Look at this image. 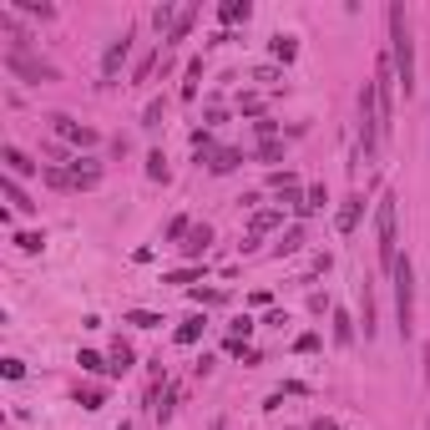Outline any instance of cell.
<instances>
[{
  "mask_svg": "<svg viewBox=\"0 0 430 430\" xmlns=\"http://www.w3.org/2000/svg\"><path fill=\"white\" fill-rule=\"evenodd\" d=\"M268 51H274V61L289 66V61L299 56V41H294V36H274V41H268Z\"/></svg>",
  "mask_w": 430,
  "mask_h": 430,
  "instance_id": "14",
  "label": "cell"
},
{
  "mask_svg": "<svg viewBox=\"0 0 430 430\" xmlns=\"http://www.w3.org/2000/svg\"><path fill=\"white\" fill-rule=\"evenodd\" d=\"M193 299H198V304H223L228 294H218V289H193Z\"/></svg>",
  "mask_w": 430,
  "mask_h": 430,
  "instance_id": "34",
  "label": "cell"
},
{
  "mask_svg": "<svg viewBox=\"0 0 430 430\" xmlns=\"http://www.w3.org/2000/svg\"><path fill=\"white\" fill-rule=\"evenodd\" d=\"M163 122V101H147V112H142V127H157Z\"/></svg>",
  "mask_w": 430,
  "mask_h": 430,
  "instance_id": "33",
  "label": "cell"
},
{
  "mask_svg": "<svg viewBox=\"0 0 430 430\" xmlns=\"http://www.w3.org/2000/svg\"><path fill=\"white\" fill-rule=\"evenodd\" d=\"M203 329H208V319H203V314H188L183 324H178V344H198Z\"/></svg>",
  "mask_w": 430,
  "mask_h": 430,
  "instance_id": "13",
  "label": "cell"
},
{
  "mask_svg": "<svg viewBox=\"0 0 430 430\" xmlns=\"http://www.w3.org/2000/svg\"><path fill=\"white\" fill-rule=\"evenodd\" d=\"M132 41H137V36H132V31H122V36H117L112 46H106V56H101V76H106V81H117L122 61L132 56Z\"/></svg>",
  "mask_w": 430,
  "mask_h": 430,
  "instance_id": "5",
  "label": "cell"
},
{
  "mask_svg": "<svg viewBox=\"0 0 430 430\" xmlns=\"http://www.w3.org/2000/svg\"><path fill=\"white\" fill-rule=\"evenodd\" d=\"M66 173H71V188H96L101 183V163H91V157L86 163H71Z\"/></svg>",
  "mask_w": 430,
  "mask_h": 430,
  "instance_id": "11",
  "label": "cell"
},
{
  "mask_svg": "<svg viewBox=\"0 0 430 430\" xmlns=\"http://www.w3.org/2000/svg\"><path fill=\"white\" fill-rule=\"evenodd\" d=\"M359 218H364V198L354 193V198H344V208H339L334 228H339V233H354V228H359Z\"/></svg>",
  "mask_w": 430,
  "mask_h": 430,
  "instance_id": "8",
  "label": "cell"
},
{
  "mask_svg": "<svg viewBox=\"0 0 430 430\" xmlns=\"http://www.w3.org/2000/svg\"><path fill=\"white\" fill-rule=\"evenodd\" d=\"M284 223V208H263V213H253V223H248V238L253 243H263V233H274Z\"/></svg>",
  "mask_w": 430,
  "mask_h": 430,
  "instance_id": "7",
  "label": "cell"
},
{
  "mask_svg": "<svg viewBox=\"0 0 430 430\" xmlns=\"http://www.w3.org/2000/svg\"><path fill=\"white\" fill-rule=\"evenodd\" d=\"M122 430H132V425H122Z\"/></svg>",
  "mask_w": 430,
  "mask_h": 430,
  "instance_id": "39",
  "label": "cell"
},
{
  "mask_svg": "<svg viewBox=\"0 0 430 430\" xmlns=\"http://www.w3.org/2000/svg\"><path fill=\"white\" fill-rule=\"evenodd\" d=\"M16 243H21V248H26V253H41V243H46V238H41V233H21V238H16Z\"/></svg>",
  "mask_w": 430,
  "mask_h": 430,
  "instance_id": "35",
  "label": "cell"
},
{
  "mask_svg": "<svg viewBox=\"0 0 430 430\" xmlns=\"http://www.w3.org/2000/svg\"><path fill=\"white\" fill-rule=\"evenodd\" d=\"M6 198H11V203H16V208H21V213H36V203H31V198H26V188H21V183H16V178H6Z\"/></svg>",
  "mask_w": 430,
  "mask_h": 430,
  "instance_id": "22",
  "label": "cell"
},
{
  "mask_svg": "<svg viewBox=\"0 0 430 430\" xmlns=\"http://www.w3.org/2000/svg\"><path fill=\"white\" fill-rule=\"evenodd\" d=\"M198 279V268H178V274H168V284H193Z\"/></svg>",
  "mask_w": 430,
  "mask_h": 430,
  "instance_id": "37",
  "label": "cell"
},
{
  "mask_svg": "<svg viewBox=\"0 0 430 430\" xmlns=\"http://www.w3.org/2000/svg\"><path fill=\"white\" fill-rule=\"evenodd\" d=\"M16 6H21L26 16H41V21H51V16H56V6H46V0H16Z\"/></svg>",
  "mask_w": 430,
  "mask_h": 430,
  "instance_id": "24",
  "label": "cell"
},
{
  "mask_svg": "<svg viewBox=\"0 0 430 430\" xmlns=\"http://www.w3.org/2000/svg\"><path fill=\"white\" fill-rule=\"evenodd\" d=\"M193 21H198V6H183V11H178V26L168 31V41H183V36L193 31Z\"/></svg>",
  "mask_w": 430,
  "mask_h": 430,
  "instance_id": "18",
  "label": "cell"
},
{
  "mask_svg": "<svg viewBox=\"0 0 430 430\" xmlns=\"http://www.w3.org/2000/svg\"><path fill=\"white\" fill-rule=\"evenodd\" d=\"M334 314V344H354V319L344 309H329Z\"/></svg>",
  "mask_w": 430,
  "mask_h": 430,
  "instance_id": "16",
  "label": "cell"
},
{
  "mask_svg": "<svg viewBox=\"0 0 430 430\" xmlns=\"http://www.w3.org/2000/svg\"><path fill=\"white\" fill-rule=\"evenodd\" d=\"M76 364H81V369H91V374H101V369H112V364H106V359L96 354V349H81V354H76Z\"/></svg>",
  "mask_w": 430,
  "mask_h": 430,
  "instance_id": "25",
  "label": "cell"
},
{
  "mask_svg": "<svg viewBox=\"0 0 430 430\" xmlns=\"http://www.w3.org/2000/svg\"><path fill=\"white\" fill-rule=\"evenodd\" d=\"M319 344H324V339H319V334H299V339H294V354H314Z\"/></svg>",
  "mask_w": 430,
  "mask_h": 430,
  "instance_id": "29",
  "label": "cell"
},
{
  "mask_svg": "<svg viewBox=\"0 0 430 430\" xmlns=\"http://www.w3.org/2000/svg\"><path fill=\"white\" fill-rule=\"evenodd\" d=\"M253 157H258V163H279V157H284V142H279V137H263V142L253 147Z\"/></svg>",
  "mask_w": 430,
  "mask_h": 430,
  "instance_id": "17",
  "label": "cell"
},
{
  "mask_svg": "<svg viewBox=\"0 0 430 430\" xmlns=\"http://www.w3.org/2000/svg\"><path fill=\"white\" fill-rule=\"evenodd\" d=\"M0 369H6V380H21V374H26V364H21V359H0Z\"/></svg>",
  "mask_w": 430,
  "mask_h": 430,
  "instance_id": "36",
  "label": "cell"
},
{
  "mask_svg": "<svg viewBox=\"0 0 430 430\" xmlns=\"http://www.w3.org/2000/svg\"><path fill=\"white\" fill-rule=\"evenodd\" d=\"M51 127H56V137H66V142H76V147H96V132L91 127H81V122H71V117H51Z\"/></svg>",
  "mask_w": 430,
  "mask_h": 430,
  "instance_id": "6",
  "label": "cell"
},
{
  "mask_svg": "<svg viewBox=\"0 0 430 430\" xmlns=\"http://www.w3.org/2000/svg\"><path fill=\"white\" fill-rule=\"evenodd\" d=\"M390 66H395V81L405 86V96L415 91V41H410V21H405V6L395 0L390 6Z\"/></svg>",
  "mask_w": 430,
  "mask_h": 430,
  "instance_id": "1",
  "label": "cell"
},
{
  "mask_svg": "<svg viewBox=\"0 0 430 430\" xmlns=\"http://www.w3.org/2000/svg\"><path fill=\"white\" fill-rule=\"evenodd\" d=\"M228 329H233V339H238V344H243V339H248V334H253V319H248V314H243V319H233V324H228Z\"/></svg>",
  "mask_w": 430,
  "mask_h": 430,
  "instance_id": "32",
  "label": "cell"
},
{
  "mask_svg": "<svg viewBox=\"0 0 430 430\" xmlns=\"http://www.w3.org/2000/svg\"><path fill=\"white\" fill-rule=\"evenodd\" d=\"M309 430H339V420H329V415H319V420H314Z\"/></svg>",
  "mask_w": 430,
  "mask_h": 430,
  "instance_id": "38",
  "label": "cell"
},
{
  "mask_svg": "<svg viewBox=\"0 0 430 430\" xmlns=\"http://www.w3.org/2000/svg\"><path fill=\"white\" fill-rule=\"evenodd\" d=\"M127 324H132V329H157V324H163V314H152V309H132V314H127Z\"/></svg>",
  "mask_w": 430,
  "mask_h": 430,
  "instance_id": "21",
  "label": "cell"
},
{
  "mask_svg": "<svg viewBox=\"0 0 430 430\" xmlns=\"http://www.w3.org/2000/svg\"><path fill=\"white\" fill-rule=\"evenodd\" d=\"M208 243H213V228H208V223H193V233H188L178 248H183L188 258H198V253H208Z\"/></svg>",
  "mask_w": 430,
  "mask_h": 430,
  "instance_id": "12",
  "label": "cell"
},
{
  "mask_svg": "<svg viewBox=\"0 0 430 430\" xmlns=\"http://www.w3.org/2000/svg\"><path fill=\"white\" fill-rule=\"evenodd\" d=\"M0 163H6V173H11V178H26V173H36V168H41V163H31L21 147H6V152H0Z\"/></svg>",
  "mask_w": 430,
  "mask_h": 430,
  "instance_id": "10",
  "label": "cell"
},
{
  "mask_svg": "<svg viewBox=\"0 0 430 430\" xmlns=\"http://www.w3.org/2000/svg\"><path fill=\"white\" fill-rule=\"evenodd\" d=\"M147 178L152 183H168V157L163 152H147Z\"/></svg>",
  "mask_w": 430,
  "mask_h": 430,
  "instance_id": "23",
  "label": "cell"
},
{
  "mask_svg": "<svg viewBox=\"0 0 430 430\" xmlns=\"http://www.w3.org/2000/svg\"><path fill=\"white\" fill-rule=\"evenodd\" d=\"M198 81H203V56H193V61H188V81H183V101H193V96H198Z\"/></svg>",
  "mask_w": 430,
  "mask_h": 430,
  "instance_id": "19",
  "label": "cell"
},
{
  "mask_svg": "<svg viewBox=\"0 0 430 430\" xmlns=\"http://www.w3.org/2000/svg\"><path fill=\"white\" fill-rule=\"evenodd\" d=\"M324 203H329V193H324V183H314V188H309V213H319V208H324Z\"/></svg>",
  "mask_w": 430,
  "mask_h": 430,
  "instance_id": "30",
  "label": "cell"
},
{
  "mask_svg": "<svg viewBox=\"0 0 430 430\" xmlns=\"http://www.w3.org/2000/svg\"><path fill=\"white\" fill-rule=\"evenodd\" d=\"M299 248H304V228H289L284 243H279V258H284V253H299Z\"/></svg>",
  "mask_w": 430,
  "mask_h": 430,
  "instance_id": "26",
  "label": "cell"
},
{
  "mask_svg": "<svg viewBox=\"0 0 430 430\" xmlns=\"http://www.w3.org/2000/svg\"><path fill=\"white\" fill-rule=\"evenodd\" d=\"M253 81H263V86H279L284 76H279V66H258V71H253Z\"/></svg>",
  "mask_w": 430,
  "mask_h": 430,
  "instance_id": "31",
  "label": "cell"
},
{
  "mask_svg": "<svg viewBox=\"0 0 430 430\" xmlns=\"http://www.w3.org/2000/svg\"><path fill=\"white\" fill-rule=\"evenodd\" d=\"M76 400H81V410H101V390H96V385L76 390Z\"/></svg>",
  "mask_w": 430,
  "mask_h": 430,
  "instance_id": "28",
  "label": "cell"
},
{
  "mask_svg": "<svg viewBox=\"0 0 430 430\" xmlns=\"http://www.w3.org/2000/svg\"><path fill=\"white\" fill-rule=\"evenodd\" d=\"M6 66H11L16 76H26V81H56V76H61L51 61H36V56H26V51H11V56H6Z\"/></svg>",
  "mask_w": 430,
  "mask_h": 430,
  "instance_id": "4",
  "label": "cell"
},
{
  "mask_svg": "<svg viewBox=\"0 0 430 430\" xmlns=\"http://www.w3.org/2000/svg\"><path fill=\"white\" fill-rule=\"evenodd\" d=\"M238 112L258 117V112H263V96H258V91H243V96H238Z\"/></svg>",
  "mask_w": 430,
  "mask_h": 430,
  "instance_id": "27",
  "label": "cell"
},
{
  "mask_svg": "<svg viewBox=\"0 0 430 430\" xmlns=\"http://www.w3.org/2000/svg\"><path fill=\"white\" fill-rule=\"evenodd\" d=\"M395 319H400V334H410L415 329V268H410V258H400L395 263Z\"/></svg>",
  "mask_w": 430,
  "mask_h": 430,
  "instance_id": "3",
  "label": "cell"
},
{
  "mask_svg": "<svg viewBox=\"0 0 430 430\" xmlns=\"http://www.w3.org/2000/svg\"><path fill=\"white\" fill-rule=\"evenodd\" d=\"M374 238H380V243H374V248H380V263L395 274V263H400V228H395V198L390 193L380 198V213H374Z\"/></svg>",
  "mask_w": 430,
  "mask_h": 430,
  "instance_id": "2",
  "label": "cell"
},
{
  "mask_svg": "<svg viewBox=\"0 0 430 430\" xmlns=\"http://www.w3.org/2000/svg\"><path fill=\"white\" fill-rule=\"evenodd\" d=\"M127 369H132V344L117 339V344H112V374H127Z\"/></svg>",
  "mask_w": 430,
  "mask_h": 430,
  "instance_id": "20",
  "label": "cell"
},
{
  "mask_svg": "<svg viewBox=\"0 0 430 430\" xmlns=\"http://www.w3.org/2000/svg\"><path fill=\"white\" fill-rule=\"evenodd\" d=\"M218 16H223V26H238V21H248V16H253V6H248V0H223V11H218Z\"/></svg>",
  "mask_w": 430,
  "mask_h": 430,
  "instance_id": "15",
  "label": "cell"
},
{
  "mask_svg": "<svg viewBox=\"0 0 430 430\" xmlns=\"http://www.w3.org/2000/svg\"><path fill=\"white\" fill-rule=\"evenodd\" d=\"M238 163H243V152H238V147H213V157H208V173H218V178H223V173H233Z\"/></svg>",
  "mask_w": 430,
  "mask_h": 430,
  "instance_id": "9",
  "label": "cell"
}]
</instances>
